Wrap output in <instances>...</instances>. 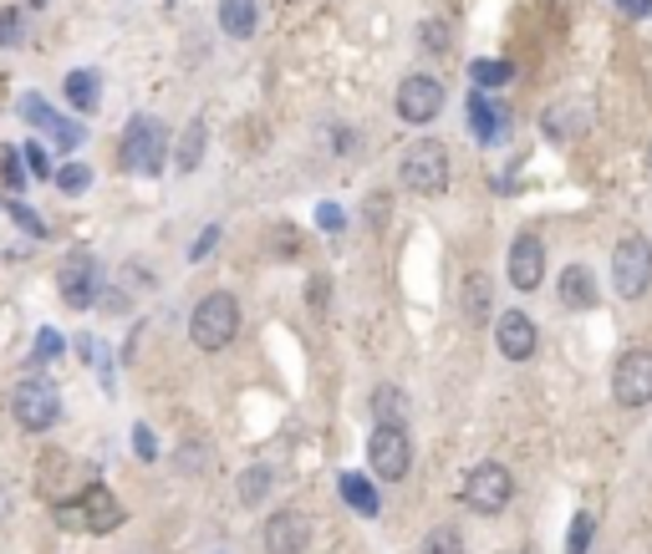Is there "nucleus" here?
I'll use <instances>...</instances> for the list:
<instances>
[{
  "label": "nucleus",
  "instance_id": "35",
  "mask_svg": "<svg viewBox=\"0 0 652 554\" xmlns=\"http://www.w3.org/2000/svg\"><path fill=\"white\" fill-rule=\"evenodd\" d=\"M46 132L57 138V148H61V153H72V148L82 143V128H77V122H61V117H57V122H51V128H46Z\"/></svg>",
  "mask_w": 652,
  "mask_h": 554
},
{
  "label": "nucleus",
  "instance_id": "16",
  "mask_svg": "<svg viewBox=\"0 0 652 554\" xmlns=\"http://www.w3.org/2000/svg\"><path fill=\"white\" fill-rule=\"evenodd\" d=\"M556 295H561L566 310H592L596 300H602V291H596V275L586 270V264H566L561 270V285H556Z\"/></svg>",
  "mask_w": 652,
  "mask_h": 554
},
{
  "label": "nucleus",
  "instance_id": "15",
  "mask_svg": "<svg viewBox=\"0 0 652 554\" xmlns=\"http://www.w3.org/2000/svg\"><path fill=\"white\" fill-rule=\"evenodd\" d=\"M459 310L469 326H489V316H494V285H489L485 270H469L459 285Z\"/></svg>",
  "mask_w": 652,
  "mask_h": 554
},
{
  "label": "nucleus",
  "instance_id": "38",
  "mask_svg": "<svg viewBox=\"0 0 652 554\" xmlns=\"http://www.w3.org/2000/svg\"><path fill=\"white\" fill-rule=\"evenodd\" d=\"M214 239H220V229H214V224H209V229H205V234H199V245H194V249H189V260H205L209 249H214Z\"/></svg>",
  "mask_w": 652,
  "mask_h": 554
},
{
  "label": "nucleus",
  "instance_id": "17",
  "mask_svg": "<svg viewBox=\"0 0 652 554\" xmlns=\"http://www.w3.org/2000/svg\"><path fill=\"white\" fill-rule=\"evenodd\" d=\"M540 128H546L550 143H571V138H581V132H586V107H577V103H550L546 117H540Z\"/></svg>",
  "mask_w": 652,
  "mask_h": 554
},
{
  "label": "nucleus",
  "instance_id": "8",
  "mask_svg": "<svg viewBox=\"0 0 652 554\" xmlns=\"http://www.w3.org/2000/svg\"><path fill=\"white\" fill-rule=\"evenodd\" d=\"M612 397L622 408H648L652 402V346H627L612 366Z\"/></svg>",
  "mask_w": 652,
  "mask_h": 554
},
{
  "label": "nucleus",
  "instance_id": "9",
  "mask_svg": "<svg viewBox=\"0 0 652 554\" xmlns=\"http://www.w3.org/2000/svg\"><path fill=\"white\" fill-rule=\"evenodd\" d=\"M368 463L383 483L408 479V463H414V443H408V427H387L377 423L368 433Z\"/></svg>",
  "mask_w": 652,
  "mask_h": 554
},
{
  "label": "nucleus",
  "instance_id": "10",
  "mask_svg": "<svg viewBox=\"0 0 652 554\" xmlns=\"http://www.w3.org/2000/svg\"><path fill=\"white\" fill-rule=\"evenodd\" d=\"M398 117L403 122H414V128H423V122H433V117L444 113V82L429 72H408L398 82Z\"/></svg>",
  "mask_w": 652,
  "mask_h": 554
},
{
  "label": "nucleus",
  "instance_id": "20",
  "mask_svg": "<svg viewBox=\"0 0 652 554\" xmlns=\"http://www.w3.org/2000/svg\"><path fill=\"white\" fill-rule=\"evenodd\" d=\"M220 26H224V36H235V42L255 36V0H220Z\"/></svg>",
  "mask_w": 652,
  "mask_h": 554
},
{
  "label": "nucleus",
  "instance_id": "27",
  "mask_svg": "<svg viewBox=\"0 0 652 554\" xmlns=\"http://www.w3.org/2000/svg\"><path fill=\"white\" fill-rule=\"evenodd\" d=\"M592 534H596V519L592 514H577L571 529H566V554H586L592 550Z\"/></svg>",
  "mask_w": 652,
  "mask_h": 554
},
{
  "label": "nucleus",
  "instance_id": "36",
  "mask_svg": "<svg viewBox=\"0 0 652 554\" xmlns=\"http://www.w3.org/2000/svg\"><path fill=\"white\" fill-rule=\"evenodd\" d=\"M5 214H11V220H15V224H26V229H31V234H36V239H42V234H46V224H42V220H36V214H31V209H26V204H21V199H11V204H5Z\"/></svg>",
  "mask_w": 652,
  "mask_h": 554
},
{
  "label": "nucleus",
  "instance_id": "26",
  "mask_svg": "<svg viewBox=\"0 0 652 554\" xmlns=\"http://www.w3.org/2000/svg\"><path fill=\"white\" fill-rule=\"evenodd\" d=\"M51 178H57L61 193H88L92 189V168H88V163H61Z\"/></svg>",
  "mask_w": 652,
  "mask_h": 554
},
{
  "label": "nucleus",
  "instance_id": "6",
  "mask_svg": "<svg viewBox=\"0 0 652 554\" xmlns=\"http://www.w3.org/2000/svg\"><path fill=\"white\" fill-rule=\"evenodd\" d=\"M11 417L26 433H51L61 423V392L46 377H31L11 392Z\"/></svg>",
  "mask_w": 652,
  "mask_h": 554
},
{
  "label": "nucleus",
  "instance_id": "40",
  "mask_svg": "<svg viewBox=\"0 0 652 554\" xmlns=\"http://www.w3.org/2000/svg\"><path fill=\"white\" fill-rule=\"evenodd\" d=\"M31 5H51V0H31Z\"/></svg>",
  "mask_w": 652,
  "mask_h": 554
},
{
  "label": "nucleus",
  "instance_id": "4",
  "mask_svg": "<svg viewBox=\"0 0 652 554\" xmlns=\"http://www.w3.org/2000/svg\"><path fill=\"white\" fill-rule=\"evenodd\" d=\"M163 153H168V132H163L159 117H133L123 128V143H118V163L128 174H163Z\"/></svg>",
  "mask_w": 652,
  "mask_h": 554
},
{
  "label": "nucleus",
  "instance_id": "32",
  "mask_svg": "<svg viewBox=\"0 0 652 554\" xmlns=\"http://www.w3.org/2000/svg\"><path fill=\"white\" fill-rule=\"evenodd\" d=\"M21 158H26V174L51 178V153H46L42 143H26V148H21Z\"/></svg>",
  "mask_w": 652,
  "mask_h": 554
},
{
  "label": "nucleus",
  "instance_id": "21",
  "mask_svg": "<svg viewBox=\"0 0 652 554\" xmlns=\"http://www.w3.org/2000/svg\"><path fill=\"white\" fill-rule=\"evenodd\" d=\"M341 498H347L362 519H377V488H372L362 473H341Z\"/></svg>",
  "mask_w": 652,
  "mask_h": 554
},
{
  "label": "nucleus",
  "instance_id": "3",
  "mask_svg": "<svg viewBox=\"0 0 652 554\" xmlns=\"http://www.w3.org/2000/svg\"><path fill=\"white\" fill-rule=\"evenodd\" d=\"M398 178H403V189L423 193V199L444 193L449 178H454V168H449V148L433 143V138H423V143H408V153H403V163H398Z\"/></svg>",
  "mask_w": 652,
  "mask_h": 554
},
{
  "label": "nucleus",
  "instance_id": "22",
  "mask_svg": "<svg viewBox=\"0 0 652 554\" xmlns=\"http://www.w3.org/2000/svg\"><path fill=\"white\" fill-rule=\"evenodd\" d=\"M205 143H209V128H205V117H194L189 122V132H184V138H178V168H184V174H194V168H199V158H205Z\"/></svg>",
  "mask_w": 652,
  "mask_h": 554
},
{
  "label": "nucleus",
  "instance_id": "12",
  "mask_svg": "<svg viewBox=\"0 0 652 554\" xmlns=\"http://www.w3.org/2000/svg\"><path fill=\"white\" fill-rule=\"evenodd\" d=\"M266 554H306L312 550V519L301 509H281L266 519Z\"/></svg>",
  "mask_w": 652,
  "mask_h": 554
},
{
  "label": "nucleus",
  "instance_id": "7",
  "mask_svg": "<svg viewBox=\"0 0 652 554\" xmlns=\"http://www.w3.org/2000/svg\"><path fill=\"white\" fill-rule=\"evenodd\" d=\"M459 498H464V509H475V514H500V509H510V498H515V479H510L504 463H479L475 473L464 479Z\"/></svg>",
  "mask_w": 652,
  "mask_h": 554
},
{
  "label": "nucleus",
  "instance_id": "37",
  "mask_svg": "<svg viewBox=\"0 0 652 554\" xmlns=\"http://www.w3.org/2000/svg\"><path fill=\"white\" fill-rule=\"evenodd\" d=\"M133 452H138V458H143V463H153V458H159V443H153V433H149V427H143V423L133 427Z\"/></svg>",
  "mask_w": 652,
  "mask_h": 554
},
{
  "label": "nucleus",
  "instance_id": "41",
  "mask_svg": "<svg viewBox=\"0 0 652 554\" xmlns=\"http://www.w3.org/2000/svg\"><path fill=\"white\" fill-rule=\"evenodd\" d=\"M648 158H652V153H648Z\"/></svg>",
  "mask_w": 652,
  "mask_h": 554
},
{
  "label": "nucleus",
  "instance_id": "13",
  "mask_svg": "<svg viewBox=\"0 0 652 554\" xmlns=\"http://www.w3.org/2000/svg\"><path fill=\"white\" fill-rule=\"evenodd\" d=\"M540 280H546V239H535V234L525 229L515 245H510V285H515V291H535Z\"/></svg>",
  "mask_w": 652,
  "mask_h": 554
},
{
  "label": "nucleus",
  "instance_id": "1",
  "mask_svg": "<svg viewBox=\"0 0 652 554\" xmlns=\"http://www.w3.org/2000/svg\"><path fill=\"white\" fill-rule=\"evenodd\" d=\"M240 335V300L230 291H209L189 316V341L199 351H224Z\"/></svg>",
  "mask_w": 652,
  "mask_h": 554
},
{
  "label": "nucleus",
  "instance_id": "34",
  "mask_svg": "<svg viewBox=\"0 0 652 554\" xmlns=\"http://www.w3.org/2000/svg\"><path fill=\"white\" fill-rule=\"evenodd\" d=\"M418 36H423V51H449V26L444 21H423Z\"/></svg>",
  "mask_w": 652,
  "mask_h": 554
},
{
  "label": "nucleus",
  "instance_id": "19",
  "mask_svg": "<svg viewBox=\"0 0 652 554\" xmlns=\"http://www.w3.org/2000/svg\"><path fill=\"white\" fill-rule=\"evenodd\" d=\"M368 408H372V417H377V423H387V427H403V423H408V397H403L398 387H387V381L377 387V392H372Z\"/></svg>",
  "mask_w": 652,
  "mask_h": 554
},
{
  "label": "nucleus",
  "instance_id": "2",
  "mask_svg": "<svg viewBox=\"0 0 652 554\" xmlns=\"http://www.w3.org/2000/svg\"><path fill=\"white\" fill-rule=\"evenodd\" d=\"M57 519L67 529H88V534H113L123 524V504L113 498L107 483H82L77 498H61L57 504Z\"/></svg>",
  "mask_w": 652,
  "mask_h": 554
},
{
  "label": "nucleus",
  "instance_id": "28",
  "mask_svg": "<svg viewBox=\"0 0 652 554\" xmlns=\"http://www.w3.org/2000/svg\"><path fill=\"white\" fill-rule=\"evenodd\" d=\"M418 554H464V534L454 524H444V529H433L429 540H423V550Z\"/></svg>",
  "mask_w": 652,
  "mask_h": 554
},
{
  "label": "nucleus",
  "instance_id": "33",
  "mask_svg": "<svg viewBox=\"0 0 652 554\" xmlns=\"http://www.w3.org/2000/svg\"><path fill=\"white\" fill-rule=\"evenodd\" d=\"M51 356H61V335L57 331H42V335H36V351H31V366H46Z\"/></svg>",
  "mask_w": 652,
  "mask_h": 554
},
{
  "label": "nucleus",
  "instance_id": "31",
  "mask_svg": "<svg viewBox=\"0 0 652 554\" xmlns=\"http://www.w3.org/2000/svg\"><path fill=\"white\" fill-rule=\"evenodd\" d=\"M0 178H5L11 189H26V168H21V153H15V148L0 153Z\"/></svg>",
  "mask_w": 652,
  "mask_h": 554
},
{
  "label": "nucleus",
  "instance_id": "39",
  "mask_svg": "<svg viewBox=\"0 0 652 554\" xmlns=\"http://www.w3.org/2000/svg\"><path fill=\"white\" fill-rule=\"evenodd\" d=\"M322 224H326V229H341V209L326 204V209H322Z\"/></svg>",
  "mask_w": 652,
  "mask_h": 554
},
{
  "label": "nucleus",
  "instance_id": "24",
  "mask_svg": "<svg viewBox=\"0 0 652 554\" xmlns=\"http://www.w3.org/2000/svg\"><path fill=\"white\" fill-rule=\"evenodd\" d=\"M469 113H475V132H479V138H489V143H494V138H504V107H489L485 97H475V103H469Z\"/></svg>",
  "mask_w": 652,
  "mask_h": 554
},
{
  "label": "nucleus",
  "instance_id": "5",
  "mask_svg": "<svg viewBox=\"0 0 652 554\" xmlns=\"http://www.w3.org/2000/svg\"><path fill=\"white\" fill-rule=\"evenodd\" d=\"M612 291L622 300H642L652 291V245L642 234H627L622 245L612 249Z\"/></svg>",
  "mask_w": 652,
  "mask_h": 554
},
{
  "label": "nucleus",
  "instance_id": "25",
  "mask_svg": "<svg viewBox=\"0 0 652 554\" xmlns=\"http://www.w3.org/2000/svg\"><path fill=\"white\" fill-rule=\"evenodd\" d=\"M469 76H475V82H479V87H504V82H510V76H515V67H510V61H500V57H494V61H475V67H469Z\"/></svg>",
  "mask_w": 652,
  "mask_h": 554
},
{
  "label": "nucleus",
  "instance_id": "30",
  "mask_svg": "<svg viewBox=\"0 0 652 554\" xmlns=\"http://www.w3.org/2000/svg\"><path fill=\"white\" fill-rule=\"evenodd\" d=\"M21 113H26V122H36V128H51V122H57V113H51V107H46L36 92H26V97H21Z\"/></svg>",
  "mask_w": 652,
  "mask_h": 554
},
{
  "label": "nucleus",
  "instance_id": "14",
  "mask_svg": "<svg viewBox=\"0 0 652 554\" xmlns=\"http://www.w3.org/2000/svg\"><path fill=\"white\" fill-rule=\"evenodd\" d=\"M494 346H500L504 362H531L535 351V321L525 310H504L500 321H494Z\"/></svg>",
  "mask_w": 652,
  "mask_h": 554
},
{
  "label": "nucleus",
  "instance_id": "18",
  "mask_svg": "<svg viewBox=\"0 0 652 554\" xmlns=\"http://www.w3.org/2000/svg\"><path fill=\"white\" fill-rule=\"evenodd\" d=\"M67 103H72L77 113H97V103H103V76L92 72V67H77V72L67 76Z\"/></svg>",
  "mask_w": 652,
  "mask_h": 554
},
{
  "label": "nucleus",
  "instance_id": "29",
  "mask_svg": "<svg viewBox=\"0 0 652 554\" xmlns=\"http://www.w3.org/2000/svg\"><path fill=\"white\" fill-rule=\"evenodd\" d=\"M21 36H26V21H21L15 5H5V11H0V46L11 51V46H21Z\"/></svg>",
  "mask_w": 652,
  "mask_h": 554
},
{
  "label": "nucleus",
  "instance_id": "11",
  "mask_svg": "<svg viewBox=\"0 0 652 554\" xmlns=\"http://www.w3.org/2000/svg\"><path fill=\"white\" fill-rule=\"evenodd\" d=\"M57 291H61V300H67L72 310L97 306V291H103V270H97V260H92L88 249H77V255H67V260H61Z\"/></svg>",
  "mask_w": 652,
  "mask_h": 554
},
{
  "label": "nucleus",
  "instance_id": "23",
  "mask_svg": "<svg viewBox=\"0 0 652 554\" xmlns=\"http://www.w3.org/2000/svg\"><path fill=\"white\" fill-rule=\"evenodd\" d=\"M270 479H276V473H270L266 463L245 468V473H240V488H235V494H240V504H245V509H255V504H260V498H266L270 488H276V483H270Z\"/></svg>",
  "mask_w": 652,
  "mask_h": 554
}]
</instances>
